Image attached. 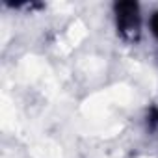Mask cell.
<instances>
[{
	"label": "cell",
	"instance_id": "3",
	"mask_svg": "<svg viewBox=\"0 0 158 158\" xmlns=\"http://www.w3.org/2000/svg\"><path fill=\"white\" fill-rule=\"evenodd\" d=\"M149 28H151V34L158 39V10L152 11V15L149 17Z\"/></svg>",
	"mask_w": 158,
	"mask_h": 158
},
{
	"label": "cell",
	"instance_id": "2",
	"mask_svg": "<svg viewBox=\"0 0 158 158\" xmlns=\"http://www.w3.org/2000/svg\"><path fill=\"white\" fill-rule=\"evenodd\" d=\"M147 125L151 130H158V108L152 106L149 110V115H147Z\"/></svg>",
	"mask_w": 158,
	"mask_h": 158
},
{
	"label": "cell",
	"instance_id": "1",
	"mask_svg": "<svg viewBox=\"0 0 158 158\" xmlns=\"http://www.w3.org/2000/svg\"><path fill=\"white\" fill-rule=\"evenodd\" d=\"M114 23L117 35L127 43H136L141 37V10L138 2L121 0L114 4Z\"/></svg>",
	"mask_w": 158,
	"mask_h": 158
}]
</instances>
